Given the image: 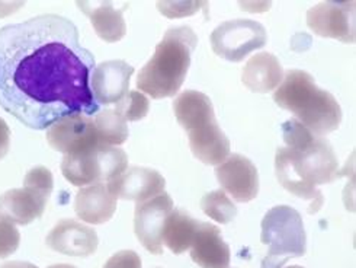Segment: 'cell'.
Segmentation results:
<instances>
[{
  "instance_id": "34",
  "label": "cell",
  "mask_w": 356,
  "mask_h": 268,
  "mask_svg": "<svg viewBox=\"0 0 356 268\" xmlns=\"http://www.w3.org/2000/svg\"><path fill=\"white\" fill-rule=\"evenodd\" d=\"M156 268H160V267H156Z\"/></svg>"
},
{
  "instance_id": "23",
  "label": "cell",
  "mask_w": 356,
  "mask_h": 268,
  "mask_svg": "<svg viewBox=\"0 0 356 268\" xmlns=\"http://www.w3.org/2000/svg\"><path fill=\"white\" fill-rule=\"evenodd\" d=\"M201 209L209 219H213L222 225L230 223L237 216L234 203L222 190H216L205 194L201 200Z\"/></svg>"
},
{
  "instance_id": "6",
  "label": "cell",
  "mask_w": 356,
  "mask_h": 268,
  "mask_svg": "<svg viewBox=\"0 0 356 268\" xmlns=\"http://www.w3.org/2000/svg\"><path fill=\"white\" fill-rule=\"evenodd\" d=\"M261 241L268 245L262 268H282L291 258L302 257L307 235L301 214L289 206L270 209L262 220Z\"/></svg>"
},
{
  "instance_id": "25",
  "label": "cell",
  "mask_w": 356,
  "mask_h": 268,
  "mask_svg": "<svg viewBox=\"0 0 356 268\" xmlns=\"http://www.w3.org/2000/svg\"><path fill=\"white\" fill-rule=\"evenodd\" d=\"M24 187L32 188V190H35L47 197H50L53 193V187H54L51 171L44 168V166L32 168L25 175Z\"/></svg>"
},
{
  "instance_id": "15",
  "label": "cell",
  "mask_w": 356,
  "mask_h": 268,
  "mask_svg": "<svg viewBox=\"0 0 356 268\" xmlns=\"http://www.w3.org/2000/svg\"><path fill=\"white\" fill-rule=\"evenodd\" d=\"M106 185L117 200L143 203L163 193L166 181L160 172L152 168L133 166Z\"/></svg>"
},
{
  "instance_id": "7",
  "label": "cell",
  "mask_w": 356,
  "mask_h": 268,
  "mask_svg": "<svg viewBox=\"0 0 356 268\" xmlns=\"http://www.w3.org/2000/svg\"><path fill=\"white\" fill-rule=\"evenodd\" d=\"M128 169L127 153L117 146L96 145L90 149L64 155L61 172L76 187L111 182Z\"/></svg>"
},
{
  "instance_id": "16",
  "label": "cell",
  "mask_w": 356,
  "mask_h": 268,
  "mask_svg": "<svg viewBox=\"0 0 356 268\" xmlns=\"http://www.w3.org/2000/svg\"><path fill=\"white\" fill-rule=\"evenodd\" d=\"M48 198L28 187L9 190L0 196V222L29 225L44 214Z\"/></svg>"
},
{
  "instance_id": "14",
  "label": "cell",
  "mask_w": 356,
  "mask_h": 268,
  "mask_svg": "<svg viewBox=\"0 0 356 268\" xmlns=\"http://www.w3.org/2000/svg\"><path fill=\"white\" fill-rule=\"evenodd\" d=\"M48 248L70 257H89L98 249V235L95 229L76 222L73 219H63L48 233L45 239Z\"/></svg>"
},
{
  "instance_id": "4",
  "label": "cell",
  "mask_w": 356,
  "mask_h": 268,
  "mask_svg": "<svg viewBox=\"0 0 356 268\" xmlns=\"http://www.w3.org/2000/svg\"><path fill=\"white\" fill-rule=\"evenodd\" d=\"M273 101L318 137L337 130L342 121V109L334 97L320 89L314 77L304 70H288L273 93Z\"/></svg>"
},
{
  "instance_id": "13",
  "label": "cell",
  "mask_w": 356,
  "mask_h": 268,
  "mask_svg": "<svg viewBox=\"0 0 356 268\" xmlns=\"http://www.w3.org/2000/svg\"><path fill=\"white\" fill-rule=\"evenodd\" d=\"M134 68L122 60H108L96 66L90 76V89L98 105L120 102L129 92Z\"/></svg>"
},
{
  "instance_id": "2",
  "label": "cell",
  "mask_w": 356,
  "mask_h": 268,
  "mask_svg": "<svg viewBox=\"0 0 356 268\" xmlns=\"http://www.w3.org/2000/svg\"><path fill=\"white\" fill-rule=\"evenodd\" d=\"M282 137L286 148L277 150V178L286 191L312 203L309 213H317L325 203L317 185L341 177L333 148L326 139L313 134L296 118L282 124Z\"/></svg>"
},
{
  "instance_id": "3",
  "label": "cell",
  "mask_w": 356,
  "mask_h": 268,
  "mask_svg": "<svg viewBox=\"0 0 356 268\" xmlns=\"http://www.w3.org/2000/svg\"><path fill=\"white\" fill-rule=\"evenodd\" d=\"M198 37L191 26H176L166 31L153 57L137 77V88L153 100L172 98L185 82Z\"/></svg>"
},
{
  "instance_id": "5",
  "label": "cell",
  "mask_w": 356,
  "mask_h": 268,
  "mask_svg": "<svg viewBox=\"0 0 356 268\" xmlns=\"http://www.w3.org/2000/svg\"><path fill=\"white\" fill-rule=\"evenodd\" d=\"M177 123L189 136L193 156L205 165L218 166L230 155V141L216 118L211 100L198 90H185L173 102Z\"/></svg>"
},
{
  "instance_id": "27",
  "label": "cell",
  "mask_w": 356,
  "mask_h": 268,
  "mask_svg": "<svg viewBox=\"0 0 356 268\" xmlns=\"http://www.w3.org/2000/svg\"><path fill=\"white\" fill-rule=\"evenodd\" d=\"M21 242V233L15 225L0 222V258H6L16 252Z\"/></svg>"
},
{
  "instance_id": "22",
  "label": "cell",
  "mask_w": 356,
  "mask_h": 268,
  "mask_svg": "<svg viewBox=\"0 0 356 268\" xmlns=\"http://www.w3.org/2000/svg\"><path fill=\"white\" fill-rule=\"evenodd\" d=\"M96 134L102 145L120 146L125 143L128 139L127 121L115 111V109H104L102 113L95 117Z\"/></svg>"
},
{
  "instance_id": "21",
  "label": "cell",
  "mask_w": 356,
  "mask_h": 268,
  "mask_svg": "<svg viewBox=\"0 0 356 268\" xmlns=\"http://www.w3.org/2000/svg\"><path fill=\"white\" fill-rule=\"evenodd\" d=\"M200 223V220L191 217L182 209H175L166 217L161 230V242H165L173 254L179 255L191 248Z\"/></svg>"
},
{
  "instance_id": "11",
  "label": "cell",
  "mask_w": 356,
  "mask_h": 268,
  "mask_svg": "<svg viewBox=\"0 0 356 268\" xmlns=\"http://www.w3.org/2000/svg\"><path fill=\"white\" fill-rule=\"evenodd\" d=\"M173 210V201L168 193L137 203L134 213V232L141 245L154 255L163 254L161 230L166 217Z\"/></svg>"
},
{
  "instance_id": "24",
  "label": "cell",
  "mask_w": 356,
  "mask_h": 268,
  "mask_svg": "<svg viewBox=\"0 0 356 268\" xmlns=\"http://www.w3.org/2000/svg\"><path fill=\"white\" fill-rule=\"evenodd\" d=\"M114 109L125 121H138L149 114L150 101L144 93L129 90Z\"/></svg>"
},
{
  "instance_id": "31",
  "label": "cell",
  "mask_w": 356,
  "mask_h": 268,
  "mask_svg": "<svg viewBox=\"0 0 356 268\" xmlns=\"http://www.w3.org/2000/svg\"><path fill=\"white\" fill-rule=\"evenodd\" d=\"M25 3H0V18L6 17V15H9L10 12H13L16 8L19 6H24Z\"/></svg>"
},
{
  "instance_id": "1",
  "label": "cell",
  "mask_w": 356,
  "mask_h": 268,
  "mask_svg": "<svg viewBox=\"0 0 356 268\" xmlns=\"http://www.w3.org/2000/svg\"><path fill=\"white\" fill-rule=\"evenodd\" d=\"M95 68L77 26L60 15L0 28V105L32 130L98 113L90 89Z\"/></svg>"
},
{
  "instance_id": "26",
  "label": "cell",
  "mask_w": 356,
  "mask_h": 268,
  "mask_svg": "<svg viewBox=\"0 0 356 268\" xmlns=\"http://www.w3.org/2000/svg\"><path fill=\"white\" fill-rule=\"evenodd\" d=\"M205 2H159L157 9L161 15L173 18H185L195 15L201 8H207Z\"/></svg>"
},
{
  "instance_id": "19",
  "label": "cell",
  "mask_w": 356,
  "mask_h": 268,
  "mask_svg": "<svg viewBox=\"0 0 356 268\" xmlns=\"http://www.w3.org/2000/svg\"><path fill=\"white\" fill-rule=\"evenodd\" d=\"M282 79L284 69L281 63L270 53H259L249 58L241 74L243 85L256 93H268L277 89Z\"/></svg>"
},
{
  "instance_id": "8",
  "label": "cell",
  "mask_w": 356,
  "mask_h": 268,
  "mask_svg": "<svg viewBox=\"0 0 356 268\" xmlns=\"http://www.w3.org/2000/svg\"><path fill=\"white\" fill-rule=\"evenodd\" d=\"M209 41L218 57L238 63L265 47L268 34L265 26L256 21L233 19L218 25Z\"/></svg>"
},
{
  "instance_id": "33",
  "label": "cell",
  "mask_w": 356,
  "mask_h": 268,
  "mask_svg": "<svg viewBox=\"0 0 356 268\" xmlns=\"http://www.w3.org/2000/svg\"><path fill=\"white\" fill-rule=\"evenodd\" d=\"M286 268H304V267H300V265H291V267H286Z\"/></svg>"
},
{
  "instance_id": "17",
  "label": "cell",
  "mask_w": 356,
  "mask_h": 268,
  "mask_svg": "<svg viewBox=\"0 0 356 268\" xmlns=\"http://www.w3.org/2000/svg\"><path fill=\"white\" fill-rule=\"evenodd\" d=\"M74 212L77 217L90 225H104L117 212V198L105 182L82 187L76 194Z\"/></svg>"
},
{
  "instance_id": "30",
  "label": "cell",
  "mask_w": 356,
  "mask_h": 268,
  "mask_svg": "<svg viewBox=\"0 0 356 268\" xmlns=\"http://www.w3.org/2000/svg\"><path fill=\"white\" fill-rule=\"evenodd\" d=\"M0 268H38V267L26 261H10L3 264Z\"/></svg>"
},
{
  "instance_id": "32",
  "label": "cell",
  "mask_w": 356,
  "mask_h": 268,
  "mask_svg": "<svg viewBox=\"0 0 356 268\" xmlns=\"http://www.w3.org/2000/svg\"><path fill=\"white\" fill-rule=\"evenodd\" d=\"M48 268H76L74 265H70V264H56V265H51Z\"/></svg>"
},
{
  "instance_id": "10",
  "label": "cell",
  "mask_w": 356,
  "mask_h": 268,
  "mask_svg": "<svg viewBox=\"0 0 356 268\" xmlns=\"http://www.w3.org/2000/svg\"><path fill=\"white\" fill-rule=\"evenodd\" d=\"M45 139L53 149L64 155L82 152L101 143L93 118L80 113L56 121L47 129Z\"/></svg>"
},
{
  "instance_id": "9",
  "label": "cell",
  "mask_w": 356,
  "mask_h": 268,
  "mask_svg": "<svg viewBox=\"0 0 356 268\" xmlns=\"http://www.w3.org/2000/svg\"><path fill=\"white\" fill-rule=\"evenodd\" d=\"M307 25L323 38L355 42V2H323L307 12Z\"/></svg>"
},
{
  "instance_id": "20",
  "label": "cell",
  "mask_w": 356,
  "mask_h": 268,
  "mask_svg": "<svg viewBox=\"0 0 356 268\" xmlns=\"http://www.w3.org/2000/svg\"><path fill=\"white\" fill-rule=\"evenodd\" d=\"M77 6L90 18L98 37L106 42H118L127 34V24L122 10L115 9L112 2H79Z\"/></svg>"
},
{
  "instance_id": "28",
  "label": "cell",
  "mask_w": 356,
  "mask_h": 268,
  "mask_svg": "<svg viewBox=\"0 0 356 268\" xmlns=\"http://www.w3.org/2000/svg\"><path fill=\"white\" fill-rule=\"evenodd\" d=\"M141 258L134 251H120L112 255L104 268H141Z\"/></svg>"
},
{
  "instance_id": "29",
  "label": "cell",
  "mask_w": 356,
  "mask_h": 268,
  "mask_svg": "<svg viewBox=\"0 0 356 268\" xmlns=\"http://www.w3.org/2000/svg\"><path fill=\"white\" fill-rule=\"evenodd\" d=\"M10 148V130L3 118H0V159L8 155Z\"/></svg>"
},
{
  "instance_id": "18",
  "label": "cell",
  "mask_w": 356,
  "mask_h": 268,
  "mask_svg": "<svg viewBox=\"0 0 356 268\" xmlns=\"http://www.w3.org/2000/svg\"><path fill=\"white\" fill-rule=\"evenodd\" d=\"M191 257L202 268H229L230 248L217 226L201 222L191 245Z\"/></svg>"
},
{
  "instance_id": "12",
  "label": "cell",
  "mask_w": 356,
  "mask_h": 268,
  "mask_svg": "<svg viewBox=\"0 0 356 268\" xmlns=\"http://www.w3.org/2000/svg\"><path fill=\"white\" fill-rule=\"evenodd\" d=\"M216 175L222 187L238 203H249L259 193L257 169L248 157L233 153L216 168Z\"/></svg>"
}]
</instances>
